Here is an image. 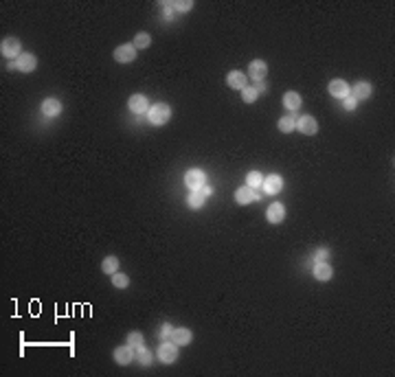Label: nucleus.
Here are the masks:
<instances>
[{"instance_id": "nucleus-4", "label": "nucleus", "mask_w": 395, "mask_h": 377, "mask_svg": "<svg viewBox=\"0 0 395 377\" xmlns=\"http://www.w3.org/2000/svg\"><path fill=\"white\" fill-rule=\"evenodd\" d=\"M296 130H299L303 136H314V134L318 132V123H316V118L314 116L305 114V116L296 118Z\"/></svg>"}, {"instance_id": "nucleus-13", "label": "nucleus", "mask_w": 395, "mask_h": 377, "mask_svg": "<svg viewBox=\"0 0 395 377\" xmlns=\"http://www.w3.org/2000/svg\"><path fill=\"white\" fill-rule=\"evenodd\" d=\"M115 360L116 364H121V366H125V364H130L134 360V349L130 344H123V346H116L115 349Z\"/></svg>"}, {"instance_id": "nucleus-21", "label": "nucleus", "mask_w": 395, "mask_h": 377, "mask_svg": "<svg viewBox=\"0 0 395 377\" xmlns=\"http://www.w3.org/2000/svg\"><path fill=\"white\" fill-rule=\"evenodd\" d=\"M204 200H207V196L202 191H191L187 197V204H189V209H202Z\"/></svg>"}, {"instance_id": "nucleus-7", "label": "nucleus", "mask_w": 395, "mask_h": 377, "mask_svg": "<svg viewBox=\"0 0 395 377\" xmlns=\"http://www.w3.org/2000/svg\"><path fill=\"white\" fill-rule=\"evenodd\" d=\"M35 66H37V57L33 53H22L16 59V68L22 70V73H31V70H35Z\"/></svg>"}, {"instance_id": "nucleus-3", "label": "nucleus", "mask_w": 395, "mask_h": 377, "mask_svg": "<svg viewBox=\"0 0 395 377\" xmlns=\"http://www.w3.org/2000/svg\"><path fill=\"white\" fill-rule=\"evenodd\" d=\"M0 50H2V55L9 59H18L20 55H22V44H20L18 37H5L2 40V44H0Z\"/></svg>"}, {"instance_id": "nucleus-25", "label": "nucleus", "mask_w": 395, "mask_h": 377, "mask_svg": "<svg viewBox=\"0 0 395 377\" xmlns=\"http://www.w3.org/2000/svg\"><path fill=\"white\" fill-rule=\"evenodd\" d=\"M246 184H248L250 189H259V186L263 184V176L259 171H250L248 176H246Z\"/></svg>"}, {"instance_id": "nucleus-2", "label": "nucleus", "mask_w": 395, "mask_h": 377, "mask_svg": "<svg viewBox=\"0 0 395 377\" xmlns=\"http://www.w3.org/2000/svg\"><path fill=\"white\" fill-rule=\"evenodd\" d=\"M204 182H207V176H204L202 169H189L187 176H184V184L191 191H200L204 186Z\"/></svg>"}, {"instance_id": "nucleus-16", "label": "nucleus", "mask_w": 395, "mask_h": 377, "mask_svg": "<svg viewBox=\"0 0 395 377\" xmlns=\"http://www.w3.org/2000/svg\"><path fill=\"white\" fill-rule=\"evenodd\" d=\"M351 97H354L356 101L369 99V97H371V83L369 82H358L354 86V90H351Z\"/></svg>"}, {"instance_id": "nucleus-9", "label": "nucleus", "mask_w": 395, "mask_h": 377, "mask_svg": "<svg viewBox=\"0 0 395 377\" xmlns=\"http://www.w3.org/2000/svg\"><path fill=\"white\" fill-rule=\"evenodd\" d=\"M248 70H250V77H253L255 82H263L266 75H268V64L263 62V59H253L250 66H248Z\"/></svg>"}, {"instance_id": "nucleus-8", "label": "nucleus", "mask_w": 395, "mask_h": 377, "mask_svg": "<svg viewBox=\"0 0 395 377\" xmlns=\"http://www.w3.org/2000/svg\"><path fill=\"white\" fill-rule=\"evenodd\" d=\"M263 191L266 193H270V196H277V193L283 189V178L281 176H277V173H272V176H268V178H263Z\"/></svg>"}, {"instance_id": "nucleus-32", "label": "nucleus", "mask_w": 395, "mask_h": 377, "mask_svg": "<svg viewBox=\"0 0 395 377\" xmlns=\"http://www.w3.org/2000/svg\"><path fill=\"white\" fill-rule=\"evenodd\" d=\"M327 257H329L327 250H316V252H314V261H316V263H325Z\"/></svg>"}, {"instance_id": "nucleus-15", "label": "nucleus", "mask_w": 395, "mask_h": 377, "mask_svg": "<svg viewBox=\"0 0 395 377\" xmlns=\"http://www.w3.org/2000/svg\"><path fill=\"white\" fill-rule=\"evenodd\" d=\"M266 217H268V222L270 224H281L283 222V217H285V206L283 204H270L268 206V213H266Z\"/></svg>"}, {"instance_id": "nucleus-20", "label": "nucleus", "mask_w": 395, "mask_h": 377, "mask_svg": "<svg viewBox=\"0 0 395 377\" xmlns=\"http://www.w3.org/2000/svg\"><path fill=\"white\" fill-rule=\"evenodd\" d=\"M331 274H334L331 265H327V263H316L314 265V279H318V281H329Z\"/></svg>"}, {"instance_id": "nucleus-1", "label": "nucleus", "mask_w": 395, "mask_h": 377, "mask_svg": "<svg viewBox=\"0 0 395 377\" xmlns=\"http://www.w3.org/2000/svg\"><path fill=\"white\" fill-rule=\"evenodd\" d=\"M147 118H149L152 125H165L171 118V108L167 103H156L147 110Z\"/></svg>"}, {"instance_id": "nucleus-24", "label": "nucleus", "mask_w": 395, "mask_h": 377, "mask_svg": "<svg viewBox=\"0 0 395 377\" xmlns=\"http://www.w3.org/2000/svg\"><path fill=\"white\" fill-rule=\"evenodd\" d=\"M134 358H136L141 364H145V366H149V364H152V353H149L145 346H138V349L134 351Z\"/></svg>"}, {"instance_id": "nucleus-6", "label": "nucleus", "mask_w": 395, "mask_h": 377, "mask_svg": "<svg viewBox=\"0 0 395 377\" xmlns=\"http://www.w3.org/2000/svg\"><path fill=\"white\" fill-rule=\"evenodd\" d=\"M134 57H136V49H134V44H121L115 49V59L116 62H121V64H128V62H134Z\"/></svg>"}, {"instance_id": "nucleus-12", "label": "nucleus", "mask_w": 395, "mask_h": 377, "mask_svg": "<svg viewBox=\"0 0 395 377\" xmlns=\"http://www.w3.org/2000/svg\"><path fill=\"white\" fill-rule=\"evenodd\" d=\"M226 83H229L233 90H244V88L248 86V79H246V75H244V73L233 70V73L226 75Z\"/></svg>"}, {"instance_id": "nucleus-17", "label": "nucleus", "mask_w": 395, "mask_h": 377, "mask_svg": "<svg viewBox=\"0 0 395 377\" xmlns=\"http://www.w3.org/2000/svg\"><path fill=\"white\" fill-rule=\"evenodd\" d=\"M296 114H288V116H281L279 118V123H277V128L281 130L283 134H290L292 130H296Z\"/></svg>"}, {"instance_id": "nucleus-26", "label": "nucleus", "mask_w": 395, "mask_h": 377, "mask_svg": "<svg viewBox=\"0 0 395 377\" xmlns=\"http://www.w3.org/2000/svg\"><path fill=\"white\" fill-rule=\"evenodd\" d=\"M149 42H152V40H149V35H147V33H136V37H134V49H147V46H149Z\"/></svg>"}, {"instance_id": "nucleus-31", "label": "nucleus", "mask_w": 395, "mask_h": 377, "mask_svg": "<svg viewBox=\"0 0 395 377\" xmlns=\"http://www.w3.org/2000/svg\"><path fill=\"white\" fill-rule=\"evenodd\" d=\"M193 7L191 0H178V2H174V9L176 11H189Z\"/></svg>"}, {"instance_id": "nucleus-23", "label": "nucleus", "mask_w": 395, "mask_h": 377, "mask_svg": "<svg viewBox=\"0 0 395 377\" xmlns=\"http://www.w3.org/2000/svg\"><path fill=\"white\" fill-rule=\"evenodd\" d=\"M101 270H103V272H106V274H110V277H112V274H115L116 272V270H119V259H116V257H106V259H103V263H101Z\"/></svg>"}, {"instance_id": "nucleus-28", "label": "nucleus", "mask_w": 395, "mask_h": 377, "mask_svg": "<svg viewBox=\"0 0 395 377\" xmlns=\"http://www.w3.org/2000/svg\"><path fill=\"white\" fill-rule=\"evenodd\" d=\"M257 95H259V92L255 90L253 86H246V88H244V90H242V99L246 101V103H253V101L257 99Z\"/></svg>"}, {"instance_id": "nucleus-14", "label": "nucleus", "mask_w": 395, "mask_h": 377, "mask_svg": "<svg viewBox=\"0 0 395 377\" xmlns=\"http://www.w3.org/2000/svg\"><path fill=\"white\" fill-rule=\"evenodd\" d=\"M60 112H62V101L60 99H55V97L44 99V103H42V114H44V116H57Z\"/></svg>"}, {"instance_id": "nucleus-33", "label": "nucleus", "mask_w": 395, "mask_h": 377, "mask_svg": "<svg viewBox=\"0 0 395 377\" xmlns=\"http://www.w3.org/2000/svg\"><path fill=\"white\" fill-rule=\"evenodd\" d=\"M356 105H358V101H356L351 95H347V97H345V110H354Z\"/></svg>"}, {"instance_id": "nucleus-10", "label": "nucleus", "mask_w": 395, "mask_h": 377, "mask_svg": "<svg viewBox=\"0 0 395 377\" xmlns=\"http://www.w3.org/2000/svg\"><path fill=\"white\" fill-rule=\"evenodd\" d=\"M329 95L334 99H345L349 95V83L343 82V79H331L329 82Z\"/></svg>"}, {"instance_id": "nucleus-22", "label": "nucleus", "mask_w": 395, "mask_h": 377, "mask_svg": "<svg viewBox=\"0 0 395 377\" xmlns=\"http://www.w3.org/2000/svg\"><path fill=\"white\" fill-rule=\"evenodd\" d=\"M250 200H253L250 186H242V189L235 191V202H237V204H250Z\"/></svg>"}, {"instance_id": "nucleus-35", "label": "nucleus", "mask_w": 395, "mask_h": 377, "mask_svg": "<svg viewBox=\"0 0 395 377\" xmlns=\"http://www.w3.org/2000/svg\"><path fill=\"white\" fill-rule=\"evenodd\" d=\"M250 193H253V200H259V197H262V191H257V189H250Z\"/></svg>"}, {"instance_id": "nucleus-18", "label": "nucleus", "mask_w": 395, "mask_h": 377, "mask_svg": "<svg viewBox=\"0 0 395 377\" xmlns=\"http://www.w3.org/2000/svg\"><path fill=\"white\" fill-rule=\"evenodd\" d=\"M171 342H176V344H189L191 342V331L189 329H184V327H178V329H174L171 331Z\"/></svg>"}, {"instance_id": "nucleus-30", "label": "nucleus", "mask_w": 395, "mask_h": 377, "mask_svg": "<svg viewBox=\"0 0 395 377\" xmlns=\"http://www.w3.org/2000/svg\"><path fill=\"white\" fill-rule=\"evenodd\" d=\"M171 331H174V327H171L169 323H163L161 329H158V338H161V340H163V338H169Z\"/></svg>"}, {"instance_id": "nucleus-5", "label": "nucleus", "mask_w": 395, "mask_h": 377, "mask_svg": "<svg viewBox=\"0 0 395 377\" xmlns=\"http://www.w3.org/2000/svg\"><path fill=\"white\" fill-rule=\"evenodd\" d=\"M176 358H178V344H176V342H163V344L158 346V360H161L163 364L176 362Z\"/></svg>"}, {"instance_id": "nucleus-19", "label": "nucleus", "mask_w": 395, "mask_h": 377, "mask_svg": "<svg viewBox=\"0 0 395 377\" xmlns=\"http://www.w3.org/2000/svg\"><path fill=\"white\" fill-rule=\"evenodd\" d=\"M301 103H303V101H301L299 92H285L283 95V105L288 110H292V112H296V110L301 108Z\"/></svg>"}, {"instance_id": "nucleus-27", "label": "nucleus", "mask_w": 395, "mask_h": 377, "mask_svg": "<svg viewBox=\"0 0 395 377\" xmlns=\"http://www.w3.org/2000/svg\"><path fill=\"white\" fill-rule=\"evenodd\" d=\"M112 283H115V287H128L130 285V279H128V274H121V272H115L112 274Z\"/></svg>"}, {"instance_id": "nucleus-34", "label": "nucleus", "mask_w": 395, "mask_h": 377, "mask_svg": "<svg viewBox=\"0 0 395 377\" xmlns=\"http://www.w3.org/2000/svg\"><path fill=\"white\" fill-rule=\"evenodd\" d=\"M255 90H257V92H266V83H263V82H257V86H255Z\"/></svg>"}, {"instance_id": "nucleus-11", "label": "nucleus", "mask_w": 395, "mask_h": 377, "mask_svg": "<svg viewBox=\"0 0 395 377\" xmlns=\"http://www.w3.org/2000/svg\"><path fill=\"white\" fill-rule=\"evenodd\" d=\"M130 110L134 114H145L149 110V101H147L145 95H132L130 97Z\"/></svg>"}, {"instance_id": "nucleus-29", "label": "nucleus", "mask_w": 395, "mask_h": 377, "mask_svg": "<svg viewBox=\"0 0 395 377\" xmlns=\"http://www.w3.org/2000/svg\"><path fill=\"white\" fill-rule=\"evenodd\" d=\"M128 344L132 346V349H138V346H143V336H141L138 331L130 333V336H128Z\"/></svg>"}, {"instance_id": "nucleus-36", "label": "nucleus", "mask_w": 395, "mask_h": 377, "mask_svg": "<svg viewBox=\"0 0 395 377\" xmlns=\"http://www.w3.org/2000/svg\"><path fill=\"white\" fill-rule=\"evenodd\" d=\"M200 191H202L204 196H211V193H213V189H211V186H202V189H200Z\"/></svg>"}]
</instances>
